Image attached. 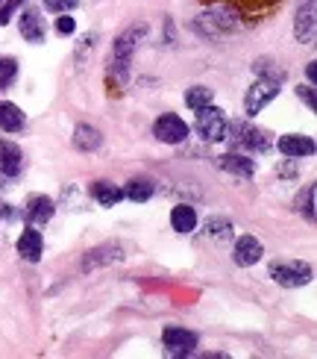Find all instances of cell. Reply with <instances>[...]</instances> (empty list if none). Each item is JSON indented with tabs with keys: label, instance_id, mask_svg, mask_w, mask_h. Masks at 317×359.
I'll list each match as a JSON object with an SVG mask.
<instances>
[{
	"label": "cell",
	"instance_id": "16",
	"mask_svg": "<svg viewBox=\"0 0 317 359\" xmlns=\"http://www.w3.org/2000/svg\"><path fill=\"white\" fill-rule=\"evenodd\" d=\"M220 168L226 171V174H235V177H253L255 174V159H250V156H244V154H226V156H220Z\"/></svg>",
	"mask_w": 317,
	"mask_h": 359
},
{
	"label": "cell",
	"instance_id": "30",
	"mask_svg": "<svg viewBox=\"0 0 317 359\" xmlns=\"http://www.w3.org/2000/svg\"><path fill=\"white\" fill-rule=\"evenodd\" d=\"M56 29H59L62 36H73V29H77V21L68 18V12H62V18L56 21Z\"/></svg>",
	"mask_w": 317,
	"mask_h": 359
},
{
	"label": "cell",
	"instance_id": "25",
	"mask_svg": "<svg viewBox=\"0 0 317 359\" xmlns=\"http://www.w3.org/2000/svg\"><path fill=\"white\" fill-rule=\"evenodd\" d=\"M297 212L306 221H314V186H306L297 194Z\"/></svg>",
	"mask_w": 317,
	"mask_h": 359
},
{
	"label": "cell",
	"instance_id": "19",
	"mask_svg": "<svg viewBox=\"0 0 317 359\" xmlns=\"http://www.w3.org/2000/svg\"><path fill=\"white\" fill-rule=\"evenodd\" d=\"M153 191H156V183H153V180L135 177V180H129V183H127L124 198H129V201H135V203H147L150 198H153Z\"/></svg>",
	"mask_w": 317,
	"mask_h": 359
},
{
	"label": "cell",
	"instance_id": "5",
	"mask_svg": "<svg viewBox=\"0 0 317 359\" xmlns=\"http://www.w3.org/2000/svg\"><path fill=\"white\" fill-rule=\"evenodd\" d=\"M226 127H230V121H226L223 109L211 107V103H209V107H203V109H197V133L206 142L226 139Z\"/></svg>",
	"mask_w": 317,
	"mask_h": 359
},
{
	"label": "cell",
	"instance_id": "32",
	"mask_svg": "<svg viewBox=\"0 0 317 359\" xmlns=\"http://www.w3.org/2000/svg\"><path fill=\"white\" fill-rule=\"evenodd\" d=\"M306 74H309V80H311V83L317 80V68H314V62H309V68H306Z\"/></svg>",
	"mask_w": 317,
	"mask_h": 359
},
{
	"label": "cell",
	"instance_id": "15",
	"mask_svg": "<svg viewBox=\"0 0 317 359\" xmlns=\"http://www.w3.org/2000/svg\"><path fill=\"white\" fill-rule=\"evenodd\" d=\"M21 36L29 44H41L44 41V18H41L36 9H27L21 15Z\"/></svg>",
	"mask_w": 317,
	"mask_h": 359
},
{
	"label": "cell",
	"instance_id": "1",
	"mask_svg": "<svg viewBox=\"0 0 317 359\" xmlns=\"http://www.w3.org/2000/svg\"><path fill=\"white\" fill-rule=\"evenodd\" d=\"M147 36V24H132L120 33L112 44V74L118 80L129 77V65H132V53L139 48V41Z\"/></svg>",
	"mask_w": 317,
	"mask_h": 359
},
{
	"label": "cell",
	"instance_id": "8",
	"mask_svg": "<svg viewBox=\"0 0 317 359\" xmlns=\"http://www.w3.org/2000/svg\"><path fill=\"white\" fill-rule=\"evenodd\" d=\"M314 29H317V9L314 0H300L297 18H294V36L300 44H314Z\"/></svg>",
	"mask_w": 317,
	"mask_h": 359
},
{
	"label": "cell",
	"instance_id": "7",
	"mask_svg": "<svg viewBox=\"0 0 317 359\" xmlns=\"http://www.w3.org/2000/svg\"><path fill=\"white\" fill-rule=\"evenodd\" d=\"M188 133H191V127L174 112L156 118V124H153V136L159 142H164V144H183L188 139Z\"/></svg>",
	"mask_w": 317,
	"mask_h": 359
},
{
	"label": "cell",
	"instance_id": "29",
	"mask_svg": "<svg viewBox=\"0 0 317 359\" xmlns=\"http://www.w3.org/2000/svg\"><path fill=\"white\" fill-rule=\"evenodd\" d=\"M21 6H24V0H9V4L0 6V24H9V21H12V15L18 12Z\"/></svg>",
	"mask_w": 317,
	"mask_h": 359
},
{
	"label": "cell",
	"instance_id": "28",
	"mask_svg": "<svg viewBox=\"0 0 317 359\" xmlns=\"http://www.w3.org/2000/svg\"><path fill=\"white\" fill-rule=\"evenodd\" d=\"M80 0H44V9L48 12H56V15H62V12H71V9H77Z\"/></svg>",
	"mask_w": 317,
	"mask_h": 359
},
{
	"label": "cell",
	"instance_id": "31",
	"mask_svg": "<svg viewBox=\"0 0 317 359\" xmlns=\"http://www.w3.org/2000/svg\"><path fill=\"white\" fill-rule=\"evenodd\" d=\"M297 95H300V100H306V107H309V109H314V88H311V86H306V88L300 86V88H297Z\"/></svg>",
	"mask_w": 317,
	"mask_h": 359
},
{
	"label": "cell",
	"instance_id": "18",
	"mask_svg": "<svg viewBox=\"0 0 317 359\" xmlns=\"http://www.w3.org/2000/svg\"><path fill=\"white\" fill-rule=\"evenodd\" d=\"M103 144V136H100V130L92 127V124H80L77 130H73V147L83 154H92L97 151V147Z\"/></svg>",
	"mask_w": 317,
	"mask_h": 359
},
{
	"label": "cell",
	"instance_id": "23",
	"mask_svg": "<svg viewBox=\"0 0 317 359\" xmlns=\"http://www.w3.org/2000/svg\"><path fill=\"white\" fill-rule=\"evenodd\" d=\"M211 97H215V95H211V88H206V86H194V88H188V92H185V103H188L194 112L209 107Z\"/></svg>",
	"mask_w": 317,
	"mask_h": 359
},
{
	"label": "cell",
	"instance_id": "17",
	"mask_svg": "<svg viewBox=\"0 0 317 359\" xmlns=\"http://www.w3.org/2000/svg\"><path fill=\"white\" fill-rule=\"evenodd\" d=\"M41 250H44V245H41V233L38 230H24L21 233V238H18V253H21V259H27V262H38L41 259Z\"/></svg>",
	"mask_w": 317,
	"mask_h": 359
},
{
	"label": "cell",
	"instance_id": "11",
	"mask_svg": "<svg viewBox=\"0 0 317 359\" xmlns=\"http://www.w3.org/2000/svg\"><path fill=\"white\" fill-rule=\"evenodd\" d=\"M124 259V248L120 245H100L94 250L85 253L83 259V271H92V268H103V265H112V262H120Z\"/></svg>",
	"mask_w": 317,
	"mask_h": 359
},
{
	"label": "cell",
	"instance_id": "13",
	"mask_svg": "<svg viewBox=\"0 0 317 359\" xmlns=\"http://www.w3.org/2000/svg\"><path fill=\"white\" fill-rule=\"evenodd\" d=\"M279 154L291 156V159H303L314 154V142L309 136H300V133H288V136H279Z\"/></svg>",
	"mask_w": 317,
	"mask_h": 359
},
{
	"label": "cell",
	"instance_id": "27",
	"mask_svg": "<svg viewBox=\"0 0 317 359\" xmlns=\"http://www.w3.org/2000/svg\"><path fill=\"white\" fill-rule=\"evenodd\" d=\"M15 74H18V62L15 59H0V92L15 80Z\"/></svg>",
	"mask_w": 317,
	"mask_h": 359
},
{
	"label": "cell",
	"instance_id": "10",
	"mask_svg": "<svg viewBox=\"0 0 317 359\" xmlns=\"http://www.w3.org/2000/svg\"><path fill=\"white\" fill-rule=\"evenodd\" d=\"M262 253H265V248H262V242L255 236H241L238 242H235V250H232V259H235V265H241V268H250V265H255L262 259Z\"/></svg>",
	"mask_w": 317,
	"mask_h": 359
},
{
	"label": "cell",
	"instance_id": "22",
	"mask_svg": "<svg viewBox=\"0 0 317 359\" xmlns=\"http://www.w3.org/2000/svg\"><path fill=\"white\" fill-rule=\"evenodd\" d=\"M92 194H94V201L100 206H115L120 198H124V191H120L115 183H106V180H97V183H92Z\"/></svg>",
	"mask_w": 317,
	"mask_h": 359
},
{
	"label": "cell",
	"instance_id": "2",
	"mask_svg": "<svg viewBox=\"0 0 317 359\" xmlns=\"http://www.w3.org/2000/svg\"><path fill=\"white\" fill-rule=\"evenodd\" d=\"M194 29H197L200 36H209V39H218L223 33H232L238 29V15L226 6H215L203 15H197V21H194Z\"/></svg>",
	"mask_w": 317,
	"mask_h": 359
},
{
	"label": "cell",
	"instance_id": "14",
	"mask_svg": "<svg viewBox=\"0 0 317 359\" xmlns=\"http://www.w3.org/2000/svg\"><path fill=\"white\" fill-rule=\"evenodd\" d=\"M21 168H24L21 147L6 142V139H0V174H3V177H15V174H21Z\"/></svg>",
	"mask_w": 317,
	"mask_h": 359
},
{
	"label": "cell",
	"instance_id": "21",
	"mask_svg": "<svg viewBox=\"0 0 317 359\" xmlns=\"http://www.w3.org/2000/svg\"><path fill=\"white\" fill-rule=\"evenodd\" d=\"M24 112L15 107V103L9 100H0V130H6V133H18L24 127Z\"/></svg>",
	"mask_w": 317,
	"mask_h": 359
},
{
	"label": "cell",
	"instance_id": "20",
	"mask_svg": "<svg viewBox=\"0 0 317 359\" xmlns=\"http://www.w3.org/2000/svg\"><path fill=\"white\" fill-rule=\"evenodd\" d=\"M171 227H174L176 233H191L194 227H197V212H194V206H188V203L174 206V212H171Z\"/></svg>",
	"mask_w": 317,
	"mask_h": 359
},
{
	"label": "cell",
	"instance_id": "24",
	"mask_svg": "<svg viewBox=\"0 0 317 359\" xmlns=\"http://www.w3.org/2000/svg\"><path fill=\"white\" fill-rule=\"evenodd\" d=\"M253 74H259V77H265V80H276V83L285 80V71L279 65L270 62V59H255V62H253Z\"/></svg>",
	"mask_w": 317,
	"mask_h": 359
},
{
	"label": "cell",
	"instance_id": "12",
	"mask_svg": "<svg viewBox=\"0 0 317 359\" xmlns=\"http://www.w3.org/2000/svg\"><path fill=\"white\" fill-rule=\"evenodd\" d=\"M56 212V203L50 198H44V194H33V198L27 201V209H24V215L27 221L33 224V227H38V224H48Z\"/></svg>",
	"mask_w": 317,
	"mask_h": 359
},
{
	"label": "cell",
	"instance_id": "3",
	"mask_svg": "<svg viewBox=\"0 0 317 359\" xmlns=\"http://www.w3.org/2000/svg\"><path fill=\"white\" fill-rule=\"evenodd\" d=\"M270 277L274 283L285 289H300V286H309L314 271L309 262H297V259H282V262H270Z\"/></svg>",
	"mask_w": 317,
	"mask_h": 359
},
{
	"label": "cell",
	"instance_id": "4",
	"mask_svg": "<svg viewBox=\"0 0 317 359\" xmlns=\"http://www.w3.org/2000/svg\"><path fill=\"white\" fill-rule=\"evenodd\" d=\"M226 133H232V139H230L232 147H244V151H250V154H265V151H270V144H274V139H270L267 130L241 124V121H235L232 130L226 127Z\"/></svg>",
	"mask_w": 317,
	"mask_h": 359
},
{
	"label": "cell",
	"instance_id": "9",
	"mask_svg": "<svg viewBox=\"0 0 317 359\" xmlns=\"http://www.w3.org/2000/svg\"><path fill=\"white\" fill-rule=\"evenodd\" d=\"M162 341H164V348H168L171 356H188V353H194V348H197V336L191 330H185V327H168V330L162 333Z\"/></svg>",
	"mask_w": 317,
	"mask_h": 359
},
{
	"label": "cell",
	"instance_id": "26",
	"mask_svg": "<svg viewBox=\"0 0 317 359\" xmlns=\"http://www.w3.org/2000/svg\"><path fill=\"white\" fill-rule=\"evenodd\" d=\"M206 233L215 236V238H230L232 236V221H226V218H209L206 221Z\"/></svg>",
	"mask_w": 317,
	"mask_h": 359
},
{
	"label": "cell",
	"instance_id": "6",
	"mask_svg": "<svg viewBox=\"0 0 317 359\" xmlns=\"http://www.w3.org/2000/svg\"><path fill=\"white\" fill-rule=\"evenodd\" d=\"M279 86L282 83H276V80H265V77H259L250 88H247V95H244V109H247V115H259L270 100H274L276 95H279Z\"/></svg>",
	"mask_w": 317,
	"mask_h": 359
}]
</instances>
